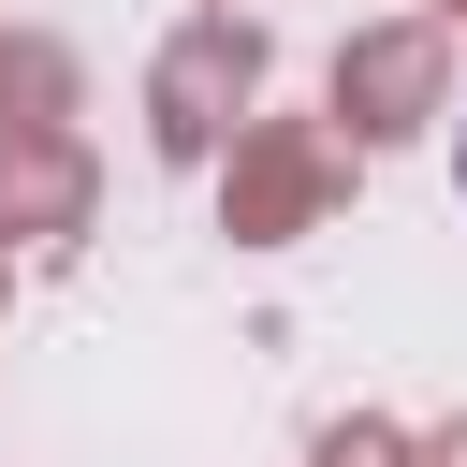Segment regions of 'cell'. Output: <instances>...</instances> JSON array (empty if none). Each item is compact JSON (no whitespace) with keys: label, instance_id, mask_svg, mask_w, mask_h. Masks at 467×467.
<instances>
[{"label":"cell","instance_id":"obj_1","mask_svg":"<svg viewBox=\"0 0 467 467\" xmlns=\"http://www.w3.org/2000/svg\"><path fill=\"white\" fill-rule=\"evenodd\" d=\"M452 190H467V131H452Z\"/></svg>","mask_w":467,"mask_h":467}]
</instances>
